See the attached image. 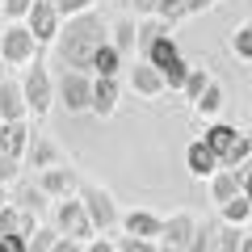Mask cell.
<instances>
[{
	"instance_id": "cell-1",
	"label": "cell",
	"mask_w": 252,
	"mask_h": 252,
	"mask_svg": "<svg viewBox=\"0 0 252 252\" xmlns=\"http://www.w3.org/2000/svg\"><path fill=\"white\" fill-rule=\"evenodd\" d=\"M105 46V26H101L97 13H84V17H72L67 30L59 34V51H63V63L67 67H93V55Z\"/></svg>"
},
{
	"instance_id": "cell-2",
	"label": "cell",
	"mask_w": 252,
	"mask_h": 252,
	"mask_svg": "<svg viewBox=\"0 0 252 252\" xmlns=\"http://www.w3.org/2000/svg\"><path fill=\"white\" fill-rule=\"evenodd\" d=\"M59 97H63V105L72 109V114L93 109V84H89V76H84V72H63V80H59Z\"/></svg>"
},
{
	"instance_id": "cell-3",
	"label": "cell",
	"mask_w": 252,
	"mask_h": 252,
	"mask_svg": "<svg viewBox=\"0 0 252 252\" xmlns=\"http://www.w3.org/2000/svg\"><path fill=\"white\" fill-rule=\"evenodd\" d=\"M80 198H84V215H89V223L93 227H114V219H118V210H114V202H109V193L105 189H93V185H84L80 189Z\"/></svg>"
},
{
	"instance_id": "cell-4",
	"label": "cell",
	"mask_w": 252,
	"mask_h": 252,
	"mask_svg": "<svg viewBox=\"0 0 252 252\" xmlns=\"http://www.w3.org/2000/svg\"><path fill=\"white\" fill-rule=\"evenodd\" d=\"M38 227H34V215L30 210H21V206H4L0 210V235L4 240H30Z\"/></svg>"
},
{
	"instance_id": "cell-5",
	"label": "cell",
	"mask_w": 252,
	"mask_h": 252,
	"mask_svg": "<svg viewBox=\"0 0 252 252\" xmlns=\"http://www.w3.org/2000/svg\"><path fill=\"white\" fill-rule=\"evenodd\" d=\"M30 34H34V42H51L59 34V13H55V4L34 0V9H30Z\"/></svg>"
},
{
	"instance_id": "cell-6",
	"label": "cell",
	"mask_w": 252,
	"mask_h": 252,
	"mask_svg": "<svg viewBox=\"0 0 252 252\" xmlns=\"http://www.w3.org/2000/svg\"><path fill=\"white\" fill-rule=\"evenodd\" d=\"M21 93H26V105L34 109V114H42V109L51 105V80H46V67L34 63V67L26 72V89H21Z\"/></svg>"
},
{
	"instance_id": "cell-7",
	"label": "cell",
	"mask_w": 252,
	"mask_h": 252,
	"mask_svg": "<svg viewBox=\"0 0 252 252\" xmlns=\"http://www.w3.org/2000/svg\"><path fill=\"white\" fill-rule=\"evenodd\" d=\"M55 219H59V227L67 231V240H84V235L93 231L89 215H84V202H63V206L55 210Z\"/></svg>"
},
{
	"instance_id": "cell-8",
	"label": "cell",
	"mask_w": 252,
	"mask_h": 252,
	"mask_svg": "<svg viewBox=\"0 0 252 252\" xmlns=\"http://www.w3.org/2000/svg\"><path fill=\"white\" fill-rule=\"evenodd\" d=\"M185 160H189V172H193V177H215V172H223V164H219V156L210 152L206 143H189Z\"/></svg>"
},
{
	"instance_id": "cell-9",
	"label": "cell",
	"mask_w": 252,
	"mask_h": 252,
	"mask_svg": "<svg viewBox=\"0 0 252 252\" xmlns=\"http://www.w3.org/2000/svg\"><path fill=\"white\" fill-rule=\"evenodd\" d=\"M164 235H168V244H172V248L189 252V244H193V235H198V223H193L189 215H172L168 223H164Z\"/></svg>"
},
{
	"instance_id": "cell-10",
	"label": "cell",
	"mask_w": 252,
	"mask_h": 252,
	"mask_svg": "<svg viewBox=\"0 0 252 252\" xmlns=\"http://www.w3.org/2000/svg\"><path fill=\"white\" fill-rule=\"evenodd\" d=\"M235 139H240V130H235V126H227V122H215V126L206 130V135H202V143H206L210 152L219 156V164H223V156L235 147Z\"/></svg>"
},
{
	"instance_id": "cell-11",
	"label": "cell",
	"mask_w": 252,
	"mask_h": 252,
	"mask_svg": "<svg viewBox=\"0 0 252 252\" xmlns=\"http://www.w3.org/2000/svg\"><path fill=\"white\" fill-rule=\"evenodd\" d=\"M30 55H34V34L30 30H4V59L26 63Z\"/></svg>"
},
{
	"instance_id": "cell-12",
	"label": "cell",
	"mask_w": 252,
	"mask_h": 252,
	"mask_svg": "<svg viewBox=\"0 0 252 252\" xmlns=\"http://www.w3.org/2000/svg\"><path fill=\"white\" fill-rule=\"evenodd\" d=\"M210 193H215L219 206H227L231 198H240V193H244V177H240V172H231V168L215 172V185H210Z\"/></svg>"
},
{
	"instance_id": "cell-13",
	"label": "cell",
	"mask_w": 252,
	"mask_h": 252,
	"mask_svg": "<svg viewBox=\"0 0 252 252\" xmlns=\"http://www.w3.org/2000/svg\"><path fill=\"white\" fill-rule=\"evenodd\" d=\"M126 231L135 235V240L152 244V235H164V223L156 215H147V210H130V215H126Z\"/></svg>"
},
{
	"instance_id": "cell-14",
	"label": "cell",
	"mask_w": 252,
	"mask_h": 252,
	"mask_svg": "<svg viewBox=\"0 0 252 252\" xmlns=\"http://www.w3.org/2000/svg\"><path fill=\"white\" fill-rule=\"evenodd\" d=\"M21 109H26V93L17 84L0 80V118L4 122H21Z\"/></svg>"
},
{
	"instance_id": "cell-15",
	"label": "cell",
	"mask_w": 252,
	"mask_h": 252,
	"mask_svg": "<svg viewBox=\"0 0 252 252\" xmlns=\"http://www.w3.org/2000/svg\"><path fill=\"white\" fill-rule=\"evenodd\" d=\"M130 84H135V89L143 93V97H156V93L164 89V76H160V72L152 67V63L143 59V63H135V67H130Z\"/></svg>"
},
{
	"instance_id": "cell-16",
	"label": "cell",
	"mask_w": 252,
	"mask_h": 252,
	"mask_svg": "<svg viewBox=\"0 0 252 252\" xmlns=\"http://www.w3.org/2000/svg\"><path fill=\"white\" fill-rule=\"evenodd\" d=\"M26 135H30V130L21 122H4V126H0V156L17 160V152L26 147Z\"/></svg>"
},
{
	"instance_id": "cell-17",
	"label": "cell",
	"mask_w": 252,
	"mask_h": 252,
	"mask_svg": "<svg viewBox=\"0 0 252 252\" xmlns=\"http://www.w3.org/2000/svg\"><path fill=\"white\" fill-rule=\"evenodd\" d=\"M114 105H118V84L114 80H97L93 84V109L105 118V114H114Z\"/></svg>"
},
{
	"instance_id": "cell-18",
	"label": "cell",
	"mask_w": 252,
	"mask_h": 252,
	"mask_svg": "<svg viewBox=\"0 0 252 252\" xmlns=\"http://www.w3.org/2000/svg\"><path fill=\"white\" fill-rule=\"evenodd\" d=\"M118 59H122V55H118L109 42L93 55V72H97V80H114V76H118Z\"/></svg>"
},
{
	"instance_id": "cell-19",
	"label": "cell",
	"mask_w": 252,
	"mask_h": 252,
	"mask_svg": "<svg viewBox=\"0 0 252 252\" xmlns=\"http://www.w3.org/2000/svg\"><path fill=\"white\" fill-rule=\"evenodd\" d=\"M143 59H147V63H152L156 72H160V67H168V63H172V59H181V55H177V42H172V38H168V34H164V38H160V42H156V46H152V51H147V55H143Z\"/></svg>"
},
{
	"instance_id": "cell-20",
	"label": "cell",
	"mask_w": 252,
	"mask_h": 252,
	"mask_svg": "<svg viewBox=\"0 0 252 252\" xmlns=\"http://www.w3.org/2000/svg\"><path fill=\"white\" fill-rule=\"evenodd\" d=\"M72 185H76V177L67 168H46V177H42V193H67Z\"/></svg>"
},
{
	"instance_id": "cell-21",
	"label": "cell",
	"mask_w": 252,
	"mask_h": 252,
	"mask_svg": "<svg viewBox=\"0 0 252 252\" xmlns=\"http://www.w3.org/2000/svg\"><path fill=\"white\" fill-rule=\"evenodd\" d=\"M248 215H252V202L244 198V193H240V198H231V202L223 206V219H227V227H240Z\"/></svg>"
},
{
	"instance_id": "cell-22",
	"label": "cell",
	"mask_w": 252,
	"mask_h": 252,
	"mask_svg": "<svg viewBox=\"0 0 252 252\" xmlns=\"http://www.w3.org/2000/svg\"><path fill=\"white\" fill-rule=\"evenodd\" d=\"M189 72H193V67H185V59H172L168 67H160V76H164V84H168V89H185Z\"/></svg>"
},
{
	"instance_id": "cell-23",
	"label": "cell",
	"mask_w": 252,
	"mask_h": 252,
	"mask_svg": "<svg viewBox=\"0 0 252 252\" xmlns=\"http://www.w3.org/2000/svg\"><path fill=\"white\" fill-rule=\"evenodd\" d=\"M164 34H168V26H164V21H147V26H139V51L147 55V51H152V46L160 42Z\"/></svg>"
},
{
	"instance_id": "cell-24",
	"label": "cell",
	"mask_w": 252,
	"mask_h": 252,
	"mask_svg": "<svg viewBox=\"0 0 252 252\" xmlns=\"http://www.w3.org/2000/svg\"><path fill=\"white\" fill-rule=\"evenodd\" d=\"M248 156H252V139H248V135H240V139H235V147L223 156V168H231V172H235L244 160H248Z\"/></svg>"
},
{
	"instance_id": "cell-25",
	"label": "cell",
	"mask_w": 252,
	"mask_h": 252,
	"mask_svg": "<svg viewBox=\"0 0 252 252\" xmlns=\"http://www.w3.org/2000/svg\"><path fill=\"white\" fill-rule=\"evenodd\" d=\"M135 46H139V26L122 21V26H118V38H114V51L126 55V51H135Z\"/></svg>"
},
{
	"instance_id": "cell-26",
	"label": "cell",
	"mask_w": 252,
	"mask_h": 252,
	"mask_svg": "<svg viewBox=\"0 0 252 252\" xmlns=\"http://www.w3.org/2000/svg\"><path fill=\"white\" fill-rule=\"evenodd\" d=\"M42 202H46V193H42V185H21V193H17V206L21 210H30V215H34V210H42Z\"/></svg>"
},
{
	"instance_id": "cell-27",
	"label": "cell",
	"mask_w": 252,
	"mask_h": 252,
	"mask_svg": "<svg viewBox=\"0 0 252 252\" xmlns=\"http://www.w3.org/2000/svg\"><path fill=\"white\" fill-rule=\"evenodd\" d=\"M210 84H215V80H210V76L202 72V67H193V72H189V80H185V97H189V101H198L202 93L210 89Z\"/></svg>"
},
{
	"instance_id": "cell-28",
	"label": "cell",
	"mask_w": 252,
	"mask_h": 252,
	"mask_svg": "<svg viewBox=\"0 0 252 252\" xmlns=\"http://www.w3.org/2000/svg\"><path fill=\"white\" fill-rule=\"evenodd\" d=\"M231 51H235V59H252V21L235 30V38H231Z\"/></svg>"
},
{
	"instance_id": "cell-29",
	"label": "cell",
	"mask_w": 252,
	"mask_h": 252,
	"mask_svg": "<svg viewBox=\"0 0 252 252\" xmlns=\"http://www.w3.org/2000/svg\"><path fill=\"white\" fill-rule=\"evenodd\" d=\"M240 244H244V231L223 223V231H219V252H240Z\"/></svg>"
},
{
	"instance_id": "cell-30",
	"label": "cell",
	"mask_w": 252,
	"mask_h": 252,
	"mask_svg": "<svg viewBox=\"0 0 252 252\" xmlns=\"http://www.w3.org/2000/svg\"><path fill=\"white\" fill-rule=\"evenodd\" d=\"M193 105H198V109H202V114H215V109H219V105H223V89H219V84H210V89H206V93H202V97H198V101H193Z\"/></svg>"
},
{
	"instance_id": "cell-31",
	"label": "cell",
	"mask_w": 252,
	"mask_h": 252,
	"mask_svg": "<svg viewBox=\"0 0 252 252\" xmlns=\"http://www.w3.org/2000/svg\"><path fill=\"white\" fill-rule=\"evenodd\" d=\"M55 248V231H34L26 240V252H51Z\"/></svg>"
},
{
	"instance_id": "cell-32",
	"label": "cell",
	"mask_w": 252,
	"mask_h": 252,
	"mask_svg": "<svg viewBox=\"0 0 252 252\" xmlns=\"http://www.w3.org/2000/svg\"><path fill=\"white\" fill-rule=\"evenodd\" d=\"M156 13H160L164 21H177L181 13H189V0H160V9H156Z\"/></svg>"
},
{
	"instance_id": "cell-33",
	"label": "cell",
	"mask_w": 252,
	"mask_h": 252,
	"mask_svg": "<svg viewBox=\"0 0 252 252\" xmlns=\"http://www.w3.org/2000/svg\"><path fill=\"white\" fill-rule=\"evenodd\" d=\"M89 4H93V0H55V13H59V17H67V13L84 17V13H89Z\"/></svg>"
},
{
	"instance_id": "cell-34",
	"label": "cell",
	"mask_w": 252,
	"mask_h": 252,
	"mask_svg": "<svg viewBox=\"0 0 252 252\" xmlns=\"http://www.w3.org/2000/svg\"><path fill=\"white\" fill-rule=\"evenodd\" d=\"M30 152H34V168H46V164L55 160V147H51V143H42V139H38Z\"/></svg>"
},
{
	"instance_id": "cell-35",
	"label": "cell",
	"mask_w": 252,
	"mask_h": 252,
	"mask_svg": "<svg viewBox=\"0 0 252 252\" xmlns=\"http://www.w3.org/2000/svg\"><path fill=\"white\" fill-rule=\"evenodd\" d=\"M118 252H156V248H152L147 240H135V235H126V240L118 244Z\"/></svg>"
},
{
	"instance_id": "cell-36",
	"label": "cell",
	"mask_w": 252,
	"mask_h": 252,
	"mask_svg": "<svg viewBox=\"0 0 252 252\" xmlns=\"http://www.w3.org/2000/svg\"><path fill=\"white\" fill-rule=\"evenodd\" d=\"M34 9V0H4V13L9 17H21V13H30Z\"/></svg>"
},
{
	"instance_id": "cell-37",
	"label": "cell",
	"mask_w": 252,
	"mask_h": 252,
	"mask_svg": "<svg viewBox=\"0 0 252 252\" xmlns=\"http://www.w3.org/2000/svg\"><path fill=\"white\" fill-rule=\"evenodd\" d=\"M13 177H17V160L0 156V181H13Z\"/></svg>"
},
{
	"instance_id": "cell-38",
	"label": "cell",
	"mask_w": 252,
	"mask_h": 252,
	"mask_svg": "<svg viewBox=\"0 0 252 252\" xmlns=\"http://www.w3.org/2000/svg\"><path fill=\"white\" fill-rule=\"evenodd\" d=\"M0 252H26V240H4L0 235Z\"/></svg>"
},
{
	"instance_id": "cell-39",
	"label": "cell",
	"mask_w": 252,
	"mask_h": 252,
	"mask_svg": "<svg viewBox=\"0 0 252 252\" xmlns=\"http://www.w3.org/2000/svg\"><path fill=\"white\" fill-rule=\"evenodd\" d=\"M51 252H80V244L76 240H67V235H63V240H55V248Z\"/></svg>"
},
{
	"instance_id": "cell-40",
	"label": "cell",
	"mask_w": 252,
	"mask_h": 252,
	"mask_svg": "<svg viewBox=\"0 0 252 252\" xmlns=\"http://www.w3.org/2000/svg\"><path fill=\"white\" fill-rule=\"evenodd\" d=\"M135 9L139 13H156V9H160V0H135Z\"/></svg>"
},
{
	"instance_id": "cell-41",
	"label": "cell",
	"mask_w": 252,
	"mask_h": 252,
	"mask_svg": "<svg viewBox=\"0 0 252 252\" xmlns=\"http://www.w3.org/2000/svg\"><path fill=\"white\" fill-rule=\"evenodd\" d=\"M215 0H189V13H202V9H210Z\"/></svg>"
},
{
	"instance_id": "cell-42",
	"label": "cell",
	"mask_w": 252,
	"mask_h": 252,
	"mask_svg": "<svg viewBox=\"0 0 252 252\" xmlns=\"http://www.w3.org/2000/svg\"><path fill=\"white\" fill-rule=\"evenodd\" d=\"M244 198H248V202H252V168H248V172H244Z\"/></svg>"
},
{
	"instance_id": "cell-43",
	"label": "cell",
	"mask_w": 252,
	"mask_h": 252,
	"mask_svg": "<svg viewBox=\"0 0 252 252\" xmlns=\"http://www.w3.org/2000/svg\"><path fill=\"white\" fill-rule=\"evenodd\" d=\"M89 252H114V248H109V244H105V240H101V244H93V248H89Z\"/></svg>"
},
{
	"instance_id": "cell-44",
	"label": "cell",
	"mask_w": 252,
	"mask_h": 252,
	"mask_svg": "<svg viewBox=\"0 0 252 252\" xmlns=\"http://www.w3.org/2000/svg\"><path fill=\"white\" fill-rule=\"evenodd\" d=\"M240 252H252V235H244V244H240Z\"/></svg>"
},
{
	"instance_id": "cell-45",
	"label": "cell",
	"mask_w": 252,
	"mask_h": 252,
	"mask_svg": "<svg viewBox=\"0 0 252 252\" xmlns=\"http://www.w3.org/2000/svg\"><path fill=\"white\" fill-rule=\"evenodd\" d=\"M160 252H181V248H172V244H164V248H160Z\"/></svg>"
},
{
	"instance_id": "cell-46",
	"label": "cell",
	"mask_w": 252,
	"mask_h": 252,
	"mask_svg": "<svg viewBox=\"0 0 252 252\" xmlns=\"http://www.w3.org/2000/svg\"><path fill=\"white\" fill-rule=\"evenodd\" d=\"M0 210H4V189H0Z\"/></svg>"
},
{
	"instance_id": "cell-47",
	"label": "cell",
	"mask_w": 252,
	"mask_h": 252,
	"mask_svg": "<svg viewBox=\"0 0 252 252\" xmlns=\"http://www.w3.org/2000/svg\"><path fill=\"white\" fill-rule=\"evenodd\" d=\"M0 9H4V0H0Z\"/></svg>"
}]
</instances>
